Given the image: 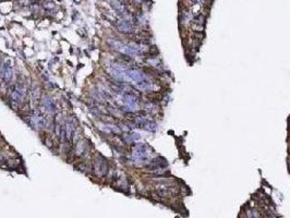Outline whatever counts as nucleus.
Wrapping results in <instances>:
<instances>
[{
  "mask_svg": "<svg viewBox=\"0 0 290 218\" xmlns=\"http://www.w3.org/2000/svg\"><path fill=\"white\" fill-rule=\"evenodd\" d=\"M25 94H26V90L25 87L23 86L22 84H18L12 88L10 93L11 96V101H14L16 104H20L25 97Z\"/></svg>",
  "mask_w": 290,
  "mask_h": 218,
  "instance_id": "obj_1",
  "label": "nucleus"
},
{
  "mask_svg": "<svg viewBox=\"0 0 290 218\" xmlns=\"http://www.w3.org/2000/svg\"><path fill=\"white\" fill-rule=\"evenodd\" d=\"M107 170H108V167H107V163H106L105 158H103L102 156L96 157L95 161H94V171H95V173L98 177H104L107 173Z\"/></svg>",
  "mask_w": 290,
  "mask_h": 218,
  "instance_id": "obj_2",
  "label": "nucleus"
},
{
  "mask_svg": "<svg viewBox=\"0 0 290 218\" xmlns=\"http://www.w3.org/2000/svg\"><path fill=\"white\" fill-rule=\"evenodd\" d=\"M30 120H31V124H32V127H33V128H35V129L44 128V127H45V124H46L45 118H44L43 116H41V114H38V112H36L34 116H32V117L30 118Z\"/></svg>",
  "mask_w": 290,
  "mask_h": 218,
  "instance_id": "obj_3",
  "label": "nucleus"
},
{
  "mask_svg": "<svg viewBox=\"0 0 290 218\" xmlns=\"http://www.w3.org/2000/svg\"><path fill=\"white\" fill-rule=\"evenodd\" d=\"M74 131H75V123L74 122H68L65 125V140L70 142L72 140Z\"/></svg>",
  "mask_w": 290,
  "mask_h": 218,
  "instance_id": "obj_4",
  "label": "nucleus"
},
{
  "mask_svg": "<svg viewBox=\"0 0 290 218\" xmlns=\"http://www.w3.org/2000/svg\"><path fill=\"white\" fill-rule=\"evenodd\" d=\"M116 26H117V28L122 33H129L132 31V26H131V24L128 21H125V20H120V21H118L117 22Z\"/></svg>",
  "mask_w": 290,
  "mask_h": 218,
  "instance_id": "obj_5",
  "label": "nucleus"
},
{
  "mask_svg": "<svg viewBox=\"0 0 290 218\" xmlns=\"http://www.w3.org/2000/svg\"><path fill=\"white\" fill-rule=\"evenodd\" d=\"M1 71H2V78L3 80H5V82H7V83H9V82H11V80H12V78H13V71H12V68H11L10 65H5L2 69H1Z\"/></svg>",
  "mask_w": 290,
  "mask_h": 218,
  "instance_id": "obj_6",
  "label": "nucleus"
},
{
  "mask_svg": "<svg viewBox=\"0 0 290 218\" xmlns=\"http://www.w3.org/2000/svg\"><path fill=\"white\" fill-rule=\"evenodd\" d=\"M43 105H44V107H45V109H46L47 111H49V112H54L55 109H56V106H55L54 101H52V99H50V98H48V97H46L43 101Z\"/></svg>",
  "mask_w": 290,
  "mask_h": 218,
  "instance_id": "obj_7",
  "label": "nucleus"
},
{
  "mask_svg": "<svg viewBox=\"0 0 290 218\" xmlns=\"http://www.w3.org/2000/svg\"><path fill=\"white\" fill-rule=\"evenodd\" d=\"M86 152V142L80 141L76 143V154L78 155H84Z\"/></svg>",
  "mask_w": 290,
  "mask_h": 218,
  "instance_id": "obj_8",
  "label": "nucleus"
},
{
  "mask_svg": "<svg viewBox=\"0 0 290 218\" xmlns=\"http://www.w3.org/2000/svg\"><path fill=\"white\" fill-rule=\"evenodd\" d=\"M2 69V67H1V60H0V70Z\"/></svg>",
  "mask_w": 290,
  "mask_h": 218,
  "instance_id": "obj_9",
  "label": "nucleus"
},
{
  "mask_svg": "<svg viewBox=\"0 0 290 218\" xmlns=\"http://www.w3.org/2000/svg\"><path fill=\"white\" fill-rule=\"evenodd\" d=\"M0 160H1V157H0Z\"/></svg>",
  "mask_w": 290,
  "mask_h": 218,
  "instance_id": "obj_10",
  "label": "nucleus"
}]
</instances>
